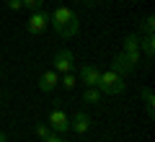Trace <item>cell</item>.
Returning a JSON list of instances; mask_svg holds the SVG:
<instances>
[{"mask_svg":"<svg viewBox=\"0 0 155 142\" xmlns=\"http://www.w3.org/2000/svg\"><path fill=\"white\" fill-rule=\"evenodd\" d=\"M49 26H54V31L65 39L78 36V31H80V21H78L75 11H70L67 5H57L49 13Z\"/></svg>","mask_w":155,"mask_h":142,"instance_id":"obj_1","label":"cell"},{"mask_svg":"<svg viewBox=\"0 0 155 142\" xmlns=\"http://www.w3.org/2000/svg\"><path fill=\"white\" fill-rule=\"evenodd\" d=\"M124 88H127V83H124L122 75H116L114 70L101 72V78H98V91L101 93H106V96H119V93H124Z\"/></svg>","mask_w":155,"mask_h":142,"instance_id":"obj_2","label":"cell"},{"mask_svg":"<svg viewBox=\"0 0 155 142\" xmlns=\"http://www.w3.org/2000/svg\"><path fill=\"white\" fill-rule=\"evenodd\" d=\"M47 28H49V13H44V11H34L31 16H28V21H26V31L31 34V36H41Z\"/></svg>","mask_w":155,"mask_h":142,"instance_id":"obj_3","label":"cell"},{"mask_svg":"<svg viewBox=\"0 0 155 142\" xmlns=\"http://www.w3.org/2000/svg\"><path fill=\"white\" fill-rule=\"evenodd\" d=\"M52 70H57L60 75H65V72H72L75 70V57H72L70 49H57L54 52V62H52Z\"/></svg>","mask_w":155,"mask_h":142,"instance_id":"obj_4","label":"cell"},{"mask_svg":"<svg viewBox=\"0 0 155 142\" xmlns=\"http://www.w3.org/2000/svg\"><path fill=\"white\" fill-rule=\"evenodd\" d=\"M47 124L52 127V132H57V134H62V132L70 129V119H67V114L62 109H52L49 111V121Z\"/></svg>","mask_w":155,"mask_h":142,"instance_id":"obj_5","label":"cell"},{"mask_svg":"<svg viewBox=\"0 0 155 142\" xmlns=\"http://www.w3.org/2000/svg\"><path fill=\"white\" fill-rule=\"evenodd\" d=\"M98 78H101V70L93 65H80V83L85 88H98Z\"/></svg>","mask_w":155,"mask_h":142,"instance_id":"obj_6","label":"cell"},{"mask_svg":"<svg viewBox=\"0 0 155 142\" xmlns=\"http://www.w3.org/2000/svg\"><path fill=\"white\" fill-rule=\"evenodd\" d=\"M111 70L116 72V75H129V72H134V65L127 60V54L124 52H119V54H114V60H111Z\"/></svg>","mask_w":155,"mask_h":142,"instance_id":"obj_7","label":"cell"},{"mask_svg":"<svg viewBox=\"0 0 155 142\" xmlns=\"http://www.w3.org/2000/svg\"><path fill=\"white\" fill-rule=\"evenodd\" d=\"M70 129L75 132V134H85V132L91 129V116L85 114V111H78V114L70 119Z\"/></svg>","mask_w":155,"mask_h":142,"instance_id":"obj_8","label":"cell"},{"mask_svg":"<svg viewBox=\"0 0 155 142\" xmlns=\"http://www.w3.org/2000/svg\"><path fill=\"white\" fill-rule=\"evenodd\" d=\"M57 85H60V72H57V70H47L44 75L39 78V91H44V93L54 91Z\"/></svg>","mask_w":155,"mask_h":142,"instance_id":"obj_9","label":"cell"},{"mask_svg":"<svg viewBox=\"0 0 155 142\" xmlns=\"http://www.w3.org/2000/svg\"><path fill=\"white\" fill-rule=\"evenodd\" d=\"M122 52H140V34H129V36H124L122 41Z\"/></svg>","mask_w":155,"mask_h":142,"instance_id":"obj_10","label":"cell"},{"mask_svg":"<svg viewBox=\"0 0 155 142\" xmlns=\"http://www.w3.org/2000/svg\"><path fill=\"white\" fill-rule=\"evenodd\" d=\"M140 47H142L145 57H153V54H155V36H153V34H145V36H140Z\"/></svg>","mask_w":155,"mask_h":142,"instance_id":"obj_11","label":"cell"},{"mask_svg":"<svg viewBox=\"0 0 155 142\" xmlns=\"http://www.w3.org/2000/svg\"><path fill=\"white\" fill-rule=\"evenodd\" d=\"M142 101H145V111H147V116L155 114V96L150 88H142Z\"/></svg>","mask_w":155,"mask_h":142,"instance_id":"obj_12","label":"cell"},{"mask_svg":"<svg viewBox=\"0 0 155 142\" xmlns=\"http://www.w3.org/2000/svg\"><path fill=\"white\" fill-rule=\"evenodd\" d=\"M83 101H85V104H91V106H98L101 91H98V88H85V91H83Z\"/></svg>","mask_w":155,"mask_h":142,"instance_id":"obj_13","label":"cell"},{"mask_svg":"<svg viewBox=\"0 0 155 142\" xmlns=\"http://www.w3.org/2000/svg\"><path fill=\"white\" fill-rule=\"evenodd\" d=\"M75 83H78L75 72H65V75L60 78V85H62V88H67V91H72V88H75Z\"/></svg>","mask_w":155,"mask_h":142,"instance_id":"obj_14","label":"cell"},{"mask_svg":"<svg viewBox=\"0 0 155 142\" xmlns=\"http://www.w3.org/2000/svg\"><path fill=\"white\" fill-rule=\"evenodd\" d=\"M153 31H155V16H147L142 23H140V34L145 36V34H153Z\"/></svg>","mask_w":155,"mask_h":142,"instance_id":"obj_15","label":"cell"},{"mask_svg":"<svg viewBox=\"0 0 155 142\" xmlns=\"http://www.w3.org/2000/svg\"><path fill=\"white\" fill-rule=\"evenodd\" d=\"M34 132H36L39 140H44V137L52 134V127H49V124H36V127H34Z\"/></svg>","mask_w":155,"mask_h":142,"instance_id":"obj_16","label":"cell"},{"mask_svg":"<svg viewBox=\"0 0 155 142\" xmlns=\"http://www.w3.org/2000/svg\"><path fill=\"white\" fill-rule=\"evenodd\" d=\"M23 3V8H28V11H41V5H44V0H21Z\"/></svg>","mask_w":155,"mask_h":142,"instance_id":"obj_17","label":"cell"},{"mask_svg":"<svg viewBox=\"0 0 155 142\" xmlns=\"http://www.w3.org/2000/svg\"><path fill=\"white\" fill-rule=\"evenodd\" d=\"M5 5L11 8V11H21V8H23V3H21V0H8Z\"/></svg>","mask_w":155,"mask_h":142,"instance_id":"obj_18","label":"cell"},{"mask_svg":"<svg viewBox=\"0 0 155 142\" xmlns=\"http://www.w3.org/2000/svg\"><path fill=\"white\" fill-rule=\"evenodd\" d=\"M41 142H67V140H62L60 134H54V132H52V134H49V137H44Z\"/></svg>","mask_w":155,"mask_h":142,"instance_id":"obj_19","label":"cell"},{"mask_svg":"<svg viewBox=\"0 0 155 142\" xmlns=\"http://www.w3.org/2000/svg\"><path fill=\"white\" fill-rule=\"evenodd\" d=\"M101 0H83V5H88V8H93V5H98Z\"/></svg>","mask_w":155,"mask_h":142,"instance_id":"obj_20","label":"cell"},{"mask_svg":"<svg viewBox=\"0 0 155 142\" xmlns=\"http://www.w3.org/2000/svg\"><path fill=\"white\" fill-rule=\"evenodd\" d=\"M0 142H5V134H3V132H0Z\"/></svg>","mask_w":155,"mask_h":142,"instance_id":"obj_21","label":"cell"}]
</instances>
